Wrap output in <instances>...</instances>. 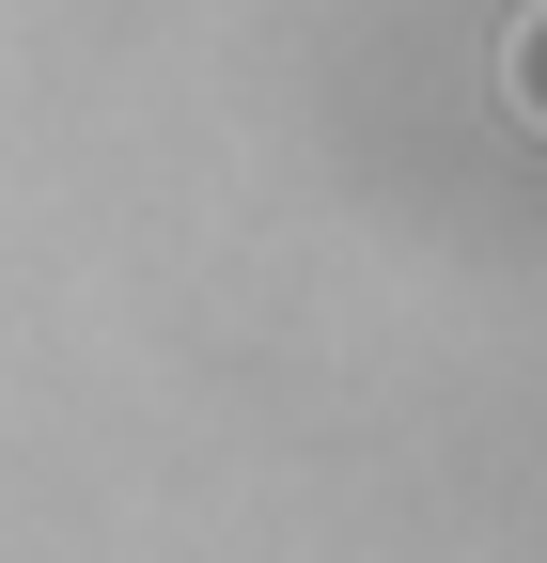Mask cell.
Wrapping results in <instances>:
<instances>
[{"instance_id":"1","label":"cell","mask_w":547,"mask_h":563,"mask_svg":"<svg viewBox=\"0 0 547 563\" xmlns=\"http://www.w3.org/2000/svg\"><path fill=\"white\" fill-rule=\"evenodd\" d=\"M501 110L547 141V0H516V32H501Z\"/></svg>"}]
</instances>
